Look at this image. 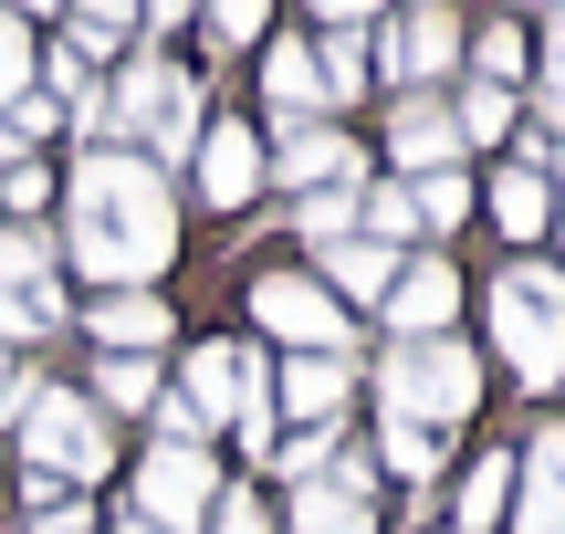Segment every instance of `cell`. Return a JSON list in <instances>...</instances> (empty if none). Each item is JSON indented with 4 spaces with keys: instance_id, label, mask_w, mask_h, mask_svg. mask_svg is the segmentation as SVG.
I'll list each match as a JSON object with an SVG mask.
<instances>
[{
    "instance_id": "cell-1",
    "label": "cell",
    "mask_w": 565,
    "mask_h": 534,
    "mask_svg": "<svg viewBox=\"0 0 565 534\" xmlns=\"http://www.w3.org/2000/svg\"><path fill=\"white\" fill-rule=\"evenodd\" d=\"M63 252L84 263V284H147V273H168V252H179L168 179L147 158H126V147H95L84 179H74V231H63Z\"/></svg>"
},
{
    "instance_id": "cell-2",
    "label": "cell",
    "mask_w": 565,
    "mask_h": 534,
    "mask_svg": "<svg viewBox=\"0 0 565 534\" xmlns=\"http://www.w3.org/2000/svg\"><path fill=\"white\" fill-rule=\"evenodd\" d=\"M492 346H503V367L524 377V388H555L565 377V273L513 263L503 284H492Z\"/></svg>"
},
{
    "instance_id": "cell-3",
    "label": "cell",
    "mask_w": 565,
    "mask_h": 534,
    "mask_svg": "<svg viewBox=\"0 0 565 534\" xmlns=\"http://www.w3.org/2000/svg\"><path fill=\"white\" fill-rule=\"evenodd\" d=\"M11 430H21V451H32V472H53V482H105V461H116L105 409H84L74 388H42V377H32Z\"/></svg>"
},
{
    "instance_id": "cell-4",
    "label": "cell",
    "mask_w": 565,
    "mask_h": 534,
    "mask_svg": "<svg viewBox=\"0 0 565 534\" xmlns=\"http://www.w3.org/2000/svg\"><path fill=\"white\" fill-rule=\"evenodd\" d=\"M210 503H221V472H210L200 440H158V451L137 461V524H158V534H200Z\"/></svg>"
},
{
    "instance_id": "cell-5",
    "label": "cell",
    "mask_w": 565,
    "mask_h": 534,
    "mask_svg": "<svg viewBox=\"0 0 565 534\" xmlns=\"http://www.w3.org/2000/svg\"><path fill=\"white\" fill-rule=\"evenodd\" d=\"M471 398H482V367H471V346H450V335H419V346L387 367V409L398 419H461Z\"/></svg>"
},
{
    "instance_id": "cell-6",
    "label": "cell",
    "mask_w": 565,
    "mask_h": 534,
    "mask_svg": "<svg viewBox=\"0 0 565 534\" xmlns=\"http://www.w3.org/2000/svg\"><path fill=\"white\" fill-rule=\"evenodd\" d=\"M252 325H273L282 346H303V356L345 346V305L324 284H303V273H252Z\"/></svg>"
},
{
    "instance_id": "cell-7",
    "label": "cell",
    "mask_w": 565,
    "mask_h": 534,
    "mask_svg": "<svg viewBox=\"0 0 565 534\" xmlns=\"http://www.w3.org/2000/svg\"><path fill=\"white\" fill-rule=\"evenodd\" d=\"M252 189H263V137H252V116L200 126V200L210 210H252Z\"/></svg>"
},
{
    "instance_id": "cell-8",
    "label": "cell",
    "mask_w": 565,
    "mask_h": 534,
    "mask_svg": "<svg viewBox=\"0 0 565 534\" xmlns=\"http://www.w3.org/2000/svg\"><path fill=\"white\" fill-rule=\"evenodd\" d=\"M450 63H461V21H450L440 0H419L408 21H387V74H398L408 95H419V84H440Z\"/></svg>"
},
{
    "instance_id": "cell-9",
    "label": "cell",
    "mask_w": 565,
    "mask_h": 534,
    "mask_svg": "<svg viewBox=\"0 0 565 534\" xmlns=\"http://www.w3.org/2000/svg\"><path fill=\"white\" fill-rule=\"evenodd\" d=\"M84 335H95L105 356H147V346H168V305L147 284H116V293L84 305Z\"/></svg>"
},
{
    "instance_id": "cell-10",
    "label": "cell",
    "mask_w": 565,
    "mask_h": 534,
    "mask_svg": "<svg viewBox=\"0 0 565 534\" xmlns=\"http://www.w3.org/2000/svg\"><path fill=\"white\" fill-rule=\"evenodd\" d=\"M345 398H356V377H345V346H335V356H294L273 409H282V419H303V430H335Z\"/></svg>"
},
{
    "instance_id": "cell-11",
    "label": "cell",
    "mask_w": 565,
    "mask_h": 534,
    "mask_svg": "<svg viewBox=\"0 0 565 534\" xmlns=\"http://www.w3.org/2000/svg\"><path fill=\"white\" fill-rule=\"evenodd\" d=\"M450 305H461V273H450V263H408L398 284H387V325H398L408 346H419V335H440Z\"/></svg>"
},
{
    "instance_id": "cell-12",
    "label": "cell",
    "mask_w": 565,
    "mask_h": 534,
    "mask_svg": "<svg viewBox=\"0 0 565 534\" xmlns=\"http://www.w3.org/2000/svg\"><path fill=\"white\" fill-rule=\"evenodd\" d=\"M273 168H282V179H294V189H356V147H345L335 126H294Z\"/></svg>"
},
{
    "instance_id": "cell-13",
    "label": "cell",
    "mask_w": 565,
    "mask_h": 534,
    "mask_svg": "<svg viewBox=\"0 0 565 534\" xmlns=\"http://www.w3.org/2000/svg\"><path fill=\"white\" fill-rule=\"evenodd\" d=\"M524 534H565V430L524 440Z\"/></svg>"
},
{
    "instance_id": "cell-14",
    "label": "cell",
    "mask_w": 565,
    "mask_h": 534,
    "mask_svg": "<svg viewBox=\"0 0 565 534\" xmlns=\"http://www.w3.org/2000/svg\"><path fill=\"white\" fill-rule=\"evenodd\" d=\"M324 284H335V305H387L398 252L387 242H324Z\"/></svg>"
},
{
    "instance_id": "cell-15",
    "label": "cell",
    "mask_w": 565,
    "mask_h": 534,
    "mask_svg": "<svg viewBox=\"0 0 565 534\" xmlns=\"http://www.w3.org/2000/svg\"><path fill=\"white\" fill-rule=\"evenodd\" d=\"M179 409H189V430H210V419H231V409H242V346H200V356H189Z\"/></svg>"
},
{
    "instance_id": "cell-16",
    "label": "cell",
    "mask_w": 565,
    "mask_h": 534,
    "mask_svg": "<svg viewBox=\"0 0 565 534\" xmlns=\"http://www.w3.org/2000/svg\"><path fill=\"white\" fill-rule=\"evenodd\" d=\"M168 84H179V74H168L158 53H137L116 84H105V137H126V126H158V116H168Z\"/></svg>"
},
{
    "instance_id": "cell-17",
    "label": "cell",
    "mask_w": 565,
    "mask_h": 534,
    "mask_svg": "<svg viewBox=\"0 0 565 534\" xmlns=\"http://www.w3.org/2000/svg\"><path fill=\"white\" fill-rule=\"evenodd\" d=\"M387 147H398V168H450V147H461V126H450V105H429V95H408L398 105V126H387Z\"/></svg>"
},
{
    "instance_id": "cell-18",
    "label": "cell",
    "mask_w": 565,
    "mask_h": 534,
    "mask_svg": "<svg viewBox=\"0 0 565 534\" xmlns=\"http://www.w3.org/2000/svg\"><path fill=\"white\" fill-rule=\"evenodd\" d=\"M294 534H377V503L345 482H303L294 493Z\"/></svg>"
},
{
    "instance_id": "cell-19",
    "label": "cell",
    "mask_w": 565,
    "mask_h": 534,
    "mask_svg": "<svg viewBox=\"0 0 565 534\" xmlns=\"http://www.w3.org/2000/svg\"><path fill=\"white\" fill-rule=\"evenodd\" d=\"M21 284H53V231H42V221L0 231V293H21Z\"/></svg>"
},
{
    "instance_id": "cell-20",
    "label": "cell",
    "mask_w": 565,
    "mask_h": 534,
    "mask_svg": "<svg viewBox=\"0 0 565 534\" xmlns=\"http://www.w3.org/2000/svg\"><path fill=\"white\" fill-rule=\"evenodd\" d=\"M492 221H503V242H534V231L555 221V210H545V179H534V168H503V189H492Z\"/></svg>"
},
{
    "instance_id": "cell-21",
    "label": "cell",
    "mask_w": 565,
    "mask_h": 534,
    "mask_svg": "<svg viewBox=\"0 0 565 534\" xmlns=\"http://www.w3.org/2000/svg\"><path fill=\"white\" fill-rule=\"evenodd\" d=\"M263 74H273V105H282V116H315V105H324V74H315V53H303V42H273Z\"/></svg>"
},
{
    "instance_id": "cell-22",
    "label": "cell",
    "mask_w": 565,
    "mask_h": 534,
    "mask_svg": "<svg viewBox=\"0 0 565 534\" xmlns=\"http://www.w3.org/2000/svg\"><path fill=\"white\" fill-rule=\"evenodd\" d=\"M377 461H387L398 482H429V472H440V440H429L419 419H398V409H387V430H377Z\"/></svg>"
},
{
    "instance_id": "cell-23",
    "label": "cell",
    "mask_w": 565,
    "mask_h": 534,
    "mask_svg": "<svg viewBox=\"0 0 565 534\" xmlns=\"http://www.w3.org/2000/svg\"><path fill=\"white\" fill-rule=\"evenodd\" d=\"M503 493H513V451L471 461V482H461V534H492V514H503Z\"/></svg>"
},
{
    "instance_id": "cell-24",
    "label": "cell",
    "mask_w": 565,
    "mask_h": 534,
    "mask_svg": "<svg viewBox=\"0 0 565 534\" xmlns=\"http://www.w3.org/2000/svg\"><path fill=\"white\" fill-rule=\"evenodd\" d=\"M95 398H105V409H158V367H147V356H105Z\"/></svg>"
},
{
    "instance_id": "cell-25",
    "label": "cell",
    "mask_w": 565,
    "mask_h": 534,
    "mask_svg": "<svg viewBox=\"0 0 565 534\" xmlns=\"http://www.w3.org/2000/svg\"><path fill=\"white\" fill-rule=\"evenodd\" d=\"M126 32H137V0H84V11H74V53H84V63L116 53Z\"/></svg>"
},
{
    "instance_id": "cell-26",
    "label": "cell",
    "mask_w": 565,
    "mask_h": 534,
    "mask_svg": "<svg viewBox=\"0 0 565 534\" xmlns=\"http://www.w3.org/2000/svg\"><path fill=\"white\" fill-rule=\"evenodd\" d=\"M53 325H63V293H53V284L0 293V335H11V346H21V335H53Z\"/></svg>"
},
{
    "instance_id": "cell-27",
    "label": "cell",
    "mask_w": 565,
    "mask_h": 534,
    "mask_svg": "<svg viewBox=\"0 0 565 534\" xmlns=\"http://www.w3.org/2000/svg\"><path fill=\"white\" fill-rule=\"evenodd\" d=\"M32 74H42L32 21H21V11H0V105H11V95H32Z\"/></svg>"
},
{
    "instance_id": "cell-28",
    "label": "cell",
    "mask_w": 565,
    "mask_h": 534,
    "mask_svg": "<svg viewBox=\"0 0 565 534\" xmlns=\"http://www.w3.org/2000/svg\"><path fill=\"white\" fill-rule=\"evenodd\" d=\"M0 210H11V221H42V210H53V168L11 158V168H0Z\"/></svg>"
},
{
    "instance_id": "cell-29",
    "label": "cell",
    "mask_w": 565,
    "mask_h": 534,
    "mask_svg": "<svg viewBox=\"0 0 565 534\" xmlns=\"http://www.w3.org/2000/svg\"><path fill=\"white\" fill-rule=\"evenodd\" d=\"M315 242H356V189H303V210H294Z\"/></svg>"
},
{
    "instance_id": "cell-30",
    "label": "cell",
    "mask_w": 565,
    "mask_h": 534,
    "mask_svg": "<svg viewBox=\"0 0 565 534\" xmlns=\"http://www.w3.org/2000/svg\"><path fill=\"white\" fill-rule=\"evenodd\" d=\"M315 74H324V95L345 105V95H356V84H366V42H356V32H324V53H315Z\"/></svg>"
},
{
    "instance_id": "cell-31",
    "label": "cell",
    "mask_w": 565,
    "mask_h": 534,
    "mask_svg": "<svg viewBox=\"0 0 565 534\" xmlns=\"http://www.w3.org/2000/svg\"><path fill=\"white\" fill-rule=\"evenodd\" d=\"M408 210H419V221H429V231H450V221H461V210H471V189H461V179H450V168H429V179H419V189H408Z\"/></svg>"
},
{
    "instance_id": "cell-32",
    "label": "cell",
    "mask_w": 565,
    "mask_h": 534,
    "mask_svg": "<svg viewBox=\"0 0 565 534\" xmlns=\"http://www.w3.org/2000/svg\"><path fill=\"white\" fill-rule=\"evenodd\" d=\"M408 231H419L408 189H366V242H408Z\"/></svg>"
},
{
    "instance_id": "cell-33",
    "label": "cell",
    "mask_w": 565,
    "mask_h": 534,
    "mask_svg": "<svg viewBox=\"0 0 565 534\" xmlns=\"http://www.w3.org/2000/svg\"><path fill=\"white\" fill-rule=\"evenodd\" d=\"M450 126H461V137H503V126H513V84H482Z\"/></svg>"
},
{
    "instance_id": "cell-34",
    "label": "cell",
    "mask_w": 565,
    "mask_h": 534,
    "mask_svg": "<svg viewBox=\"0 0 565 534\" xmlns=\"http://www.w3.org/2000/svg\"><path fill=\"white\" fill-rule=\"evenodd\" d=\"M0 116H11V137L32 147V137H53V126H63V105H53V95H11Z\"/></svg>"
},
{
    "instance_id": "cell-35",
    "label": "cell",
    "mask_w": 565,
    "mask_h": 534,
    "mask_svg": "<svg viewBox=\"0 0 565 534\" xmlns=\"http://www.w3.org/2000/svg\"><path fill=\"white\" fill-rule=\"evenodd\" d=\"M210 534H273V514L252 493H221V503H210Z\"/></svg>"
},
{
    "instance_id": "cell-36",
    "label": "cell",
    "mask_w": 565,
    "mask_h": 534,
    "mask_svg": "<svg viewBox=\"0 0 565 534\" xmlns=\"http://www.w3.org/2000/svg\"><path fill=\"white\" fill-rule=\"evenodd\" d=\"M210 32H221V42H252V32H263V0H210Z\"/></svg>"
},
{
    "instance_id": "cell-37",
    "label": "cell",
    "mask_w": 565,
    "mask_h": 534,
    "mask_svg": "<svg viewBox=\"0 0 565 534\" xmlns=\"http://www.w3.org/2000/svg\"><path fill=\"white\" fill-rule=\"evenodd\" d=\"M482 74H492V84L524 74V32H482Z\"/></svg>"
},
{
    "instance_id": "cell-38",
    "label": "cell",
    "mask_w": 565,
    "mask_h": 534,
    "mask_svg": "<svg viewBox=\"0 0 565 534\" xmlns=\"http://www.w3.org/2000/svg\"><path fill=\"white\" fill-rule=\"evenodd\" d=\"M21 398H32V367H21V356L0 346V419H21Z\"/></svg>"
},
{
    "instance_id": "cell-39",
    "label": "cell",
    "mask_w": 565,
    "mask_h": 534,
    "mask_svg": "<svg viewBox=\"0 0 565 534\" xmlns=\"http://www.w3.org/2000/svg\"><path fill=\"white\" fill-rule=\"evenodd\" d=\"M32 534H95V514H74V503H63V514H32Z\"/></svg>"
},
{
    "instance_id": "cell-40",
    "label": "cell",
    "mask_w": 565,
    "mask_h": 534,
    "mask_svg": "<svg viewBox=\"0 0 565 534\" xmlns=\"http://www.w3.org/2000/svg\"><path fill=\"white\" fill-rule=\"evenodd\" d=\"M545 63H555V95H565V11H555V32H545Z\"/></svg>"
},
{
    "instance_id": "cell-41",
    "label": "cell",
    "mask_w": 565,
    "mask_h": 534,
    "mask_svg": "<svg viewBox=\"0 0 565 534\" xmlns=\"http://www.w3.org/2000/svg\"><path fill=\"white\" fill-rule=\"evenodd\" d=\"M189 11H200V0H147V21H168V32H179Z\"/></svg>"
},
{
    "instance_id": "cell-42",
    "label": "cell",
    "mask_w": 565,
    "mask_h": 534,
    "mask_svg": "<svg viewBox=\"0 0 565 534\" xmlns=\"http://www.w3.org/2000/svg\"><path fill=\"white\" fill-rule=\"evenodd\" d=\"M315 11H324V21H366L377 0H315Z\"/></svg>"
},
{
    "instance_id": "cell-43",
    "label": "cell",
    "mask_w": 565,
    "mask_h": 534,
    "mask_svg": "<svg viewBox=\"0 0 565 534\" xmlns=\"http://www.w3.org/2000/svg\"><path fill=\"white\" fill-rule=\"evenodd\" d=\"M11 158H21V137H11V116H0V168H11Z\"/></svg>"
},
{
    "instance_id": "cell-44",
    "label": "cell",
    "mask_w": 565,
    "mask_h": 534,
    "mask_svg": "<svg viewBox=\"0 0 565 534\" xmlns=\"http://www.w3.org/2000/svg\"><path fill=\"white\" fill-rule=\"evenodd\" d=\"M11 11H53V0H11Z\"/></svg>"
},
{
    "instance_id": "cell-45",
    "label": "cell",
    "mask_w": 565,
    "mask_h": 534,
    "mask_svg": "<svg viewBox=\"0 0 565 534\" xmlns=\"http://www.w3.org/2000/svg\"><path fill=\"white\" fill-rule=\"evenodd\" d=\"M116 534H158V524H116Z\"/></svg>"
}]
</instances>
